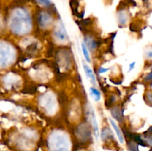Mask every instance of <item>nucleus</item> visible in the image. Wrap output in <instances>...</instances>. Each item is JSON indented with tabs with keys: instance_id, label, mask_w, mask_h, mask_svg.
<instances>
[{
	"instance_id": "1",
	"label": "nucleus",
	"mask_w": 152,
	"mask_h": 151,
	"mask_svg": "<svg viewBox=\"0 0 152 151\" xmlns=\"http://www.w3.org/2000/svg\"><path fill=\"white\" fill-rule=\"evenodd\" d=\"M83 68H84V70L85 73H86V76L91 80V83H93V84H96V78H95L94 74L93 71L91 69L90 67L88 65H86V63H83Z\"/></svg>"
},
{
	"instance_id": "2",
	"label": "nucleus",
	"mask_w": 152,
	"mask_h": 151,
	"mask_svg": "<svg viewBox=\"0 0 152 151\" xmlns=\"http://www.w3.org/2000/svg\"><path fill=\"white\" fill-rule=\"evenodd\" d=\"M91 120L94 136L96 137V139H98V137H99V127H98L97 121H96V115H95V113L94 111V110H91Z\"/></svg>"
},
{
	"instance_id": "3",
	"label": "nucleus",
	"mask_w": 152,
	"mask_h": 151,
	"mask_svg": "<svg viewBox=\"0 0 152 151\" xmlns=\"http://www.w3.org/2000/svg\"><path fill=\"white\" fill-rule=\"evenodd\" d=\"M109 121H110V122H111V125H112L113 128H114V130H115L117 136H118V139H119V140H120V143L123 144V142H124V138H123V133H122V132L120 131V129L119 128V127L117 126V124H116L115 121H114L112 119H111V118L109 119Z\"/></svg>"
},
{
	"instance_id": "4",
	"label": "nucleus",
	"mask_w": 152,
	"mask_h": 151,
	"mask_svg": "<svg viewBox=\"0 0 152 151\" xmlns=\"http://www.w3.org/2000/svg\"><path fill=\"white\" fill-rule=\"evenodd\" d=\"M90 93H91V95L92 96V97H93L94 99L95 102H99V101L100 100V98H101L100 92H99L97 89L93 87H91Z\"/></svg>"
},
{
	"instance_id": "5",
	"label": "nucleus",
	"mask_w": 152,
	"mask_h": 151,
	"mask_svg": "<svg viewBox=\"0 0 152 151\" xmlns=\"http://www.w3.org/2000/svg\"><path fill=\"white\" fill-rule=\"evenodd\" d=\"M82 50H83V55L85 56V59L88 62H91V59H90V55H89L88 50L87 46L86 45L84 42L82 43Z\"/></svg>"
},
{
	"instance_id": "6",
	"label": "nucleus",
	"mask_w": 152,
	"mask_h": 151,
	"mask_svg": "<svg viewBox=\"0 0 152 151\" xmlns=\"http://www.w3.org/2000/svg\"><path fill=\"white\" fill-rule=\"evenodd\" d=\"M128 147L130 151H139L137 146L135 144L134 142H129V144L128 143Z\"/></svg>"
},
{
	"instance_id": "7",
	"label": "nucleus",
	"mask_w": 152,
	"mask_h": 151,
	"mask_svg": "<svg viewBox=\"0 0 152 151\" xmlns=\"http://www.w3.org/2000/svg\"><path fill=\"white\" fill-rule=\"evenodd\" d=\"M65 36H66V33H64L63 31L62 30H59L56 33V36H57L59 38H60V39H64Z\"/></svg>"
},
{
	"instance_id": "8",
	"label": "nucleus",
	"mask_w": 152,
	"mask_h": 151,
	"mask_svg": "<svg viewBox=\"0 0 152 151\" xmlns=\"http://www.w3.org/2000/svg\"><path fill=\"white\" fill-rule=\"evenodd\" d=\"M37 1L44 6H49L50 4V0H37Z\"/></svg>"
},
{
	"instance_id": "9",
	"label": "nucleus",
	"mask_w": 152,
	"mask_h": 151,
	"mask_svg": "<svg viewBox=\"0 0 152 151\" xmlns=\"http://www.w3.org/2000/svg\"><path fill=\"white\" fill-rule=\"evenodd\" d=\"M109 70V68H100L99 69H98V73H103L107 72V71Z\"/></svg>"
},
{
	"instance_id": "10",
	"label": "nucleus",
	"mask_w": 152,
	"mask_h": 151,
	"mask_svg": "<svg viewBox=\"0 0 152 151\" xmlns=\"http://www.w3.org/2000/svg\"><path fill=\"white\" fill-rule=\"evenodd\" d=\"M135 64H136V62H132V64H130V65H129V70H132L135 67Z\"/></svg>"
}]
</instances>
